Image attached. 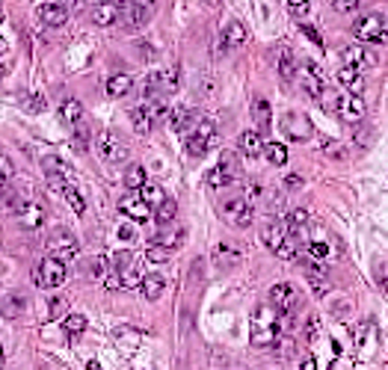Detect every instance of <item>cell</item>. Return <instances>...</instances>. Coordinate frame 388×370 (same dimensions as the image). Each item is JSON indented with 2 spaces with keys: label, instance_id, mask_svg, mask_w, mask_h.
<instances>
[{
  "label": "cell",
  "instance_id": "cell-1",
  "mask_svg": "<svg viewBox=\"0 0 388 370\" xmlns=\"http://www.w3.org/2000/svg\"><path fill=\"white\" fill-rule=\"evenodd\" d=\"M279 338H282V314L273 305H258L255 314H252V332H249L252 347L258 349L276 347Z\"/></svg>",
  "mask_w": 388,
  "mask_h": 370
},
{
  "label": "cell",
  "instance_id": "cell-2",
  "mask_svg": "<svg viewBox=\"0 0 388 370\" xmlns=\"http://www.w3.org/2000/svg\"><path fill=\"white\" fill-rule=\"evenodd\" d=\"M163 119H170V104H166L160 95L148 98L145 104H140V107L131 110V125H133V130H137L140 137L151 133V128H155L157 122H163Z\"/></svg>",
  "mask_w": 388,
  "mask_h": 370
},
{
  "label": "cell",
  "instance_id": "cell-3",
  "mask_svg": "<svg viewBox=\"0 0 388 370\" xmlns=\"http://www.w3.org/2000/svg\"><path fill=\"white\" fill-rule=\"evenodd\" d=\"M353 36L362 45H388V15H382V12L365 15V18H359L356 27H353Z\"/></svg>",
  "mask_w": 388,
  "mask_h": 370
},
{
  "label": "cell",
  "instance_id": "cell-4",
  "mask_svg": "<svg viewBox=\"0 0 388 370\" xmlns=\"http://www.w3.org/2000/svg\"><path fill=\"white\" fill-rule=\"evenodd\" d=\"M261 240H264V246L273 252V255H279L282 261H294V258H296V246H294V240H291V231L284 228V225L267 223V225L261 228Z\"/></svg>",
  "mask_w": 388,
  "mask_h": 370
},
{
  "label": "cell",
  "instance_id": "cell-5",
  "mask_svg": "<svg viewBox=\"0 0 388 370\" xmlns=\"http://www.w3.org/2000/svg\"><path fill=\"white\" fill-rule=\"evenodd\" d=\"M155 6L157 0H122L119 4V21L125 30H140L151 21V15H155Z\"/></svg>",
  "mask_w": 388,
  "mask_h": 370
},
{
  "label": "cell",
  "instance_id": "cell-6",
  "mask_svg": "<svg viewBox=\"0 0 388 370\" xmlns=\"http://www.w3.org/2000/svg\"><path fill=\"white\" fill-rule=\"evenodd\" d=\"M214 142H216V125L211 119H199L196 128L187 133V155L190 157H205Z\"/></svg>",
  "mask_w": 388,
  "mask_h": 370
},
{
  "label": "cell",
  "instance_id": "cell-7",
  "mask_svg": "<svg viewBox=\"0 0 388 370\" xmlns=\"http://www.w3.org/2000/svg\"><path fill=\"white\" fill-rule=\"evenodd\" d=\"M219 213H223V220L234 228H249L252 220H255V208H252V201L246 196H238V198H228L223 201V208H219Z\"/></svg>",
  "mask_w": 388,
  "mask_h": 370
},
{
  "label": "cell",
  "instance_id": "cell-8",
  "mask_svg": "<svg viewBox=\"0 0 388 370\" xmlns=\"http://www.w3.org/2000/svg\"><path fill=\"white\" fill-rule=\"evenodd\" d=\"M65 276H69V270H65V261L50 255L45 261H39L36 273H33V281H36L39 288H60V284L65 281Z\"/></svg>",
  "mask_w": 388,
  "mask_h": 370
},
{
  "label": "cell",
  "instance_id": "cell-9",
  "mask_svg": "<svg viewBox=\"0 0 388 370\" xmlns=\"http://www.w3.org/2000/svg\"><path fill=\"white\" fill-rule=\"evenodd\" d=\"M178 86H181V69H178V65H166V69L155 72L145 80V95L155 98L160 92H175Z\"/></svg>",
  "mask_w": 388,
  "mask_h": 370
},
{
  "label": "cell",
  "instance_id": "cell-10",
  "mask_svg": "<svg viewBox=\"0 0 388 370\" xmlns=\"http://www.w3.org/2000/svg\"><path fill=\"white\" fill-rule=\"evenodd\" d=\"M282 133H284L288 140H294V142H306V140H311L314 125H311V119H309L306 113L291 110V113L282 116Z\"/></svg>",
  "mask_w": 388,
  "mask_h": 370
},
{
  "label": "cell",
  "instance_id": "cell-11",
  "mask_svg": "<svg viewBox=\"0 0 388 370\" xmlns=\"http://www.w3.org/2000/svg\"><path fill=\"white\" fill-rule=\"evenodd\" d=\"M48 252L54 258L72 261V258H77L80 246H77V237H74L69 228H57V231H50V237H48Z\"/></svg>",
  "mask_w": 388,
  "mask_h": 370
},
{
  "label": "cell",
  "instance_id": "cell-12",
  "mask_svg": "<svg viewBox=\"0 0 388 370\" xmlns=\"http://www.w3.org/2000/svg\"><path fill=\"white\" fill-rule=\"evenodd\" d=\"M98 151H101V157H104L107 163H125L131 157L128 142L116 130H104V133H101V137H98Z\"/></svg>",
  "mask_w": 388,
  "mask_h": 370
},
{
  "label": "cell",
  "instance_id": "cell-13",
  "mask_svg": "<svg viewBox=\"0 0 388 370\" xmlns=\"http://www.w3.org/2000/svg\"><path fill=\"white\" fill-rule=\"evenodd\" d=\"M270 305H273L279 314H294L299 308V293L294 291V284L282 281L270 288Z\"/></svg>",
  "mask_w": 388,
  "mask_h": 370
},
{
  "label": "cell",
  "instance_id": "cell-14",
  "mask_svg": "<svg viewBox=\"0 0 388 370\" xmlns=\"http://www.w3.org/2000/svg\"><path fill=\"white\" fill-rule=\"evenodd\" d=\"M15 220L24 231H39L45 225V208L36 201H18L15 205Z\"/></svg>",
  "mask_w": 388,
  "mask_h": 370
},
{
  "label": "cell",
  "instance_id": "cell-15",
  "mask_svg": "<svg viewBox=\"0 0 388 370\" xmlns=\"http://www.w3.org/2000/svg\"><path fill=\"white\" fill-rule=\"evenodd\" d=\"M238 178V163H234V155H223V160H219L214 169L208 172V187H228V184Z\"/></svg>",
  "mask_w": 388,
  "mask_h": 370
},
{
  "label": "cell",
  "instance_id": "cell-16",
  "mask_svg": "<svg viewBox=\"0 0 388 370\" xmlns=\"http://www.w3.org/2000/svg\"><path fill=\"white\" fill-rule=\"evenodd\" d=\"M335 113L341 116V122H347V125H359V122L365 119V101H362V95L347 92L344 98H338V107H335Z\"/></svg>",
  "mask_w": 388,
  "mask_h": 370
},
{
  "label": "cell",
  "instance_id": "cell-17",
  "mask_svg": "<svg viewBox=\"0 0 388 370\" xmlns=\"http://www.w3.org/2000/svg\"><path fill=\"white\" fill-rule=\"evenodd\" d=\"M341 60H344L347 65H356V69H374V65L379 62L374 50H370V47H365L362 42H359V45H350V47H344Z\"/></svg>",
  "mask_w": 388,
  "mask_h": 370
},
{
  "label": "cell",
  "instance_id": "cell-18",
  "mask_svg": "<svg viewBox=\"0 0 388 370\" xmlns=\"http://www.w3.org/2000/svg\"><path fill=\"white\" fill-rule=\"evenodd\" d=\"M42 169H45V175L50 178V184H54V187H60V184H65V181L72 178L69 163H65L62 157H57V155L42 157Z\"/></svg>",
  "mask_w": 388,
  "mask_h": 370
},
{
  "label": "cell",
  "instance_id": "cell-19",
  "mask_svg": "<svg viewBox=\"0 0 388 370\" xmlns=\"http://www.w3.org/2000/svg\"><path fill=\"white\" fill-rule=\"evenodd\" d=\"M119 211L128 216V220H133V223H148L151 220V205H145V201L137 196H128V198H122L119 201Z\"/></svg>",
  "mask_w": 388,
  "mask_h": 370
},
{
  "label": "cell",
  "instance_id": "cell-20",
  "mask_svg": "<svg viewBox=\"0 0 388 370\" xmlns=\"http://www.w3.org/2000/svg\"><path fill=\"white\" fill-rule=\"evenodd\" d=\"M89 18L98 27H113L116 18H119V4H110V0H101V4H92Z\"/></svg>",
  "mask_w": 388,
  "mask_h": 370
},
{
  "label": "cell",
  "instance_id": "cell-21",
  "mask_svg": "<svg viewBox=\"0 0 388 370\" xmlns=\"http://www.w3.org/2000/svg\"><path fill=\"white\" fill-rule=\"evenodd\" d=\"M36 15H39V21L45 24V27H62L65 21H69V9H65V6H60L57 4V0H54V4H42L39 9H36Z\"/></svg>",
  "mask_w": 388,
  "mask_h": 370
},
{
  "label": "cell",
  "instance_id": "cell-22",
  "mask_svg": "<svg viewBox=\"0 0 388 370\" xmlns=\"http://www.w3.org/2000/svg\"><path fill=\"white\" fill-rule=\"evenodd\" d=\"M246 39H249L246 27L240 21H228L223 27V39H219V42H223V50H238V47L246 45Z\"/></svg>",
  "mask_w": 388,
  "mask_h": 370
},
{
  "label": "cell",
  "instance_id": "cell-23",
  "mask_svg": "<svg viewBox=\"0 0 388 370\" xmlns=\"http://www.w3.org/2000/svg\"><path fill=\"white\" fill-rule=\"evenodd\" d=\"M196 122H199V116L190 110V107H175V110H170V125H172V130L175 133H187L196 128Z\"/></svg>",
  "mask_w": 388,
  "mask_h": 370
},
{
  "label": "cell",
  "instance_id": "cell-24",
  "mask_svg": "<svg viewBox=\"0 0 388 370\" xmlns=\"http://www.w3.org/2000/svg\"><path fill=\"white\" fill-rule=\"evenodd\" d=\"M362 69H356V65H341L338 69V83L341 86H347V92H353V95H362L365 92V80H362V74H359Z\"/></svg>",
  "mask_w": 388,
  "mask_h": 370
},
{
  "label": "cell",
  "instance_id": "cell-25",
  "mask_svg": "<svg viewBox=\"0 0 388 370\" xmlns=\"http://www.w3.org/2000/svg\"><path fill=\"white\" fill-rule=\"evenodd\" d=\"M302 89H306V95L314 98V101L320 98V92L326 89V86H323V77H320V72L314 69L311 62L306 65V69H302Z\"/></svg>",
  "mask_w": 388,
  "mask_h": 370
},
{
  "label": "cell",
  "instance_id": "cell-26",
  "mask_svg": "<svg viewBox=\"0 0 388 370\" xmlns=\"http://www.w3.org/2000/svg\"><path fill=\"white\" fill-rule=\"evenodd\" d=\"M238 148H240V155H243V157H258V155H261V148H264L261 133H258V130H243V133H240V140H238Z\"/></svg>",
  "mask_w": 388,
  "mask_h": 370
},
{
  "label": "cell",
  "instance_id": "cell-27",
  "mask_svg": "<svg viewBox=\"0 0 388 370\" xmlns=\"http://www.w3.org/2000/svg\"><path fill=\"white\" fill-rule=\"evenodd\" d=\"M214 264L219 270H234V267L240 264V252L231 249V246H216L214 249Z\"/></svg>",
  "mask_w": 388,
  "mask_h": 370
},
{
  "label": "cell",
  "instance_id": "cell-28",
  "mask_svg": "<svg viewBox=\"0 0 388 370\" xmlns=\"http://www.w3.org/2000/svg\"><path fill=\"white\" fill-rule=\"evenodd\" d=\"M140 288H143V296H145V299L155 302V299H160V296H163V291H166V279H163V276H157V273L143 276Z\"/></svg>",
  "mask_w": 388,
  "mask_h": 370
},
{
  "label": "cell",
  "instance_id": "cell-29",
  "mask_svg": "<svg viewBox=\"0 0 388 370\" xmlns=\"http://www.w3.org/2000/svg\"><path fill=\"white\" fill-rule=\"evenodd\" d=\"M131 89H133L131 74H113L107 80V95L110 98H125V95H131Z\"/></svg>",
  "mask_w": 388,
  "mask_h": 370
},
{
  "label": "cell",
  "instance_id": "cell-30",
  "mask_svg": "<svg viewBox=\"0 0 388 370\" xmlns=\"http://www.w3.org/2000/svg\"><path fill=\"white\" fill-rule=\"evenodd\" d=\"M83 104L80 101H74V98H69V101H62V107H60V119L65 122V125H77L80 119H83Z\"/></svg>",
  "mask_w": 388,
  "mask_h": 370
},
{
  "label": "cell",
  "instance_id": "cell-31",
  "mask_svg": "<svg viewBox=\"0 0 388 370\" xmlns=\"http://www.w3.org/2000/svg\"><path fill=\"white\" fill-rule=\"evenodd\" d=\"M276 69H279L282 80H294V77L299 74V65H296V60H294L291 50H279V62H276Z\"/></svg>",
  "mask_w": 388,
  "mask_h": 370
},
{
  "label": "cell",
  "instance_id": "cell-32",
  "mask_svg": "<svg viewBox=\"0 0 388 370\" xmlns=\"http://www.w3.org/2000/svg\"><path fill=\"white\" fill-rule=\"evenodd\" d=\"M119 273V288H125V291H131V288H140V281H143V273L133 267V261L128 264V267H122V270H116Z\"/></svg>",
  "mask_w": 388,
  "mask_h": 370
},
{
  "label": "cell",
  "instance_id": "cell-33",
  "mask_svg": "<svg viewBox=\"0 0 388 370\" xmlns=\"http://www.w3.org/2000/svg\"><path fill=\"white\" fill-rule=\"evenodd\" d=\"M306 225H309V211L306 208H294V211H288V216H284V228H288L291 234L302 231Z\"/></svg>",
  "mask_w": 388,
  "mask_h": 370
},
{
  "label": "cell",
  "instance_id": "cell-34",
  "mask_svg": "<svg viewBox=\"0 0 388 370\" xmlns=\"http://www.w3.org/2000/svg\"><path fill=\"white\" fill-rule=\"evenodd\" d=\"M261 155H267V160L273 163V166H284V163H288V148H284L282 142H264Z\"/></svg>",
  "mask_w": 388,
  "mask_h": 370
},
{
  "label": "cell",
  "instance_id": "cell-35",
  "mask_svg": "<svg viewBox=\"0 0 388 370\" xmlns=\"http://www.w3.org/2000/svg\"><path fill=\"white\" fill-rule=\"evenodd\" d=\"M155 208H157L155 220H157L160 225H170V223L175 220V216H178V205H175V198H166V196H163V201H160V205H155Z\"/></svg>",
  "mask_w": 388,
  "mask_h": 370
},
{
  "label": "cell",
  "instance_id": "cell-36",
  "mask_svg": "<svg viewBox=\"0 0 388 370\" xmlns=\"http://www.w3.org/2000/svg\"><path fill=\"white\" fill-rule=\"evenodd\" d=\"M184 237H187V234H184V228H163L160 234H157V243H163L166 249H178L181 243H184Z\"/></svg>",
  "mask_w": 388,
  "mask_h": 370
},
{
  "label": "cell",
  "instance_id": "cell-37",
  "mask_svg": "<svg viewBox=\"0 0 388 370\" xmlns=\"http://www.w3.org/2000/svg\"><path fill=\"white\" fill-rule=\"evenodd\" d=\"M145 181L148 178H145V169H143L140 163H133V166H128V169H125V187L128 190H140Z\"/></svg>",
  "mask_w": 388,
  "mask_h": 370
},
{
  "label": "cell",
  "instance_id": "cell-38",
  "mask_svg": "<svg viewBox=\"0 0 388 370\" xmlns=\"http://www.w3.org/2000/svg\"><path fill=\"white\" fill-rule=\"evenodd\" d=\"M60 190H62L65 201H69V205H72V211H74V213H83V211H87V198H83V196L72 187V184H60Z\"/></svg>",
  "mask_w": 388,
  "mask_h": 370
},
{
  "label": "cell",
  "instance_id": "cell-39",
  "mask_svg": "<svg viewBox=\"0 0 388 370\" xmlns=\"http://www.w3.org/2000/svg\"><path fill=\"white\" fill-rule=\"evenodd\" d=\"M252 119H255V125H258L261 130H267V128H270V101L258 98L255 104H252Z\"/></svg>",
  "mask_w": 388,
  "mask_h": 370
},
{
  "label": "cell",
  "instance_id": "cell-40",
  "mask_svg": "<svg viewBox=\"0 0 388 370\" xmlns=\"http://www.w3.org/2000/svg\"><path fill=\"white\" fill-rule=\"evenodd\" d=\"M21 308H24V299L21 296H0V314L4 317H18L21 314Z\"/></svg>",
  "mask_w": 388,
  "mask_h": 370
},
{
  "label": "cell",
  "instance_id": "cell-41",
  "mask_svg": "<svg viewBox=\"0 0 388 370\" xmlns=\"http://www.w3.org/2000/svg\"><path fill=\"white\" fill-rule=\"evenodd\" d=\"M110 270H113V264H110V258H107V255H92V261H89V276H92V279H98V281H101V279H104Z\"/></svg>",
  "mask_w": 388,
  "mask_h": 370
},
{
  "label": "cell",
  "instance_id": "cell-42",
  "mask_svg": "<svg viewBox=\"0 0 388 370\" xmlns=\"http://www.w3.org/2000/svg\"><path fill=\"white\" fill-rule=\"evenodd\" d=\"M145 258H148L151 264H166V261L172 258V249H166L163 243H157V240H155V243H151V246L145 249Z\"/></svg>",
  "mask_w": 388,
  "mask_h": 370
},
{
  "label": "cell",
  "instance_id": "cell-43",
  "mask_svg": "<svg viewBox=\"0 0 388 370\" xmlns=\"http://www.w3.org/2000/svg\"><path fill=\"white\" fill-rule=\"evenodd\" d=\"M140 198L145 201V205H151V208H155V205H160V201H163V190L157 187V184H143V187H140Z\"/></svg>",
  "mask_w": 388,
  "mask_h": 370
},
{
  "label": "cell",
  "instance_id": "cell-44",
  "mask_svg": "<svg viewBox=\"0 0 388 370\" xmlns=\"http://www.w3.org/2000/svg\"><path fill=\"white\" fill-rule=\"evenodd\" d=\"M62 329L69 332V335L87 332V317H83V314H65V317H62Z\"/></svg>",
  "mask_w": 388,
  "mask_h": 370
},
{
  "label": "cell",
  "instance_id": "cell-45",
  "mask_svg": "<svg viewBox=\"0 0 388 370\" xmlns=\"http://www.w3.org/2000/svg\"><path fill=\"white\" fill-rule=\"evenodd\" d=\"M320 151H323L329 160H344L347 157V148L341 142H335V140H320Z\"/></svg>",
  "mask_w": 388,
  "mask_h": 370
},
{
  "label": "cell",
  "instance_id": "cell-46",
  "mask_svg": "<svg viewBox=\"0 0 388 370\" xmlns=\"http://www.w3.org/2000/svg\"><path fill=\"white\" fill-rule=\"evenodd\" d=\"M21 110L27 113H42L45 110V95H36V92H30L21 98Z\"/></svg>",
  "mask_w": 388,
  "mask_h": 370
},
{
  "label": "cell",
  "instance_id": "cell-47",
  "mask_svg": "<svg viewBox=\"0 0 388 370\" xmlns=\"http://www.w3.org/2000/svg\"><path fill=\"white\" fill-rule=\"evenodd\" d=\"M306 255H309L311 261H326L329 246H326V243H320V240H311V243L306 246Z\"/></svg>",
  "mask_w": 388,
  "mask_h": 370
},
{
  "label": "cell",
  "instance_id": "cell-48",
  "mask_svg": "<svg viewBox=\"0 0 388 370\" xmlns=\"http://www.w3.org/2000/svg\"><path fill=\"white\" fill-rule=\"evenodd\" d=\"M62 314H65V299L54 296V299H50V305H48V317H50V320H57V317H62Z\"/></svg>",
  "mask_w": 388,
  "mask_h": 370
},
{
  "label": "cell",
  "instance_id": "cell-49",
  "mask_svg": "<svg viewBox=\"0 0 388 370\" xmlns=\"http://www.w3.org/2000/svg\"><path fill=\"white\" fill-rule=\"evenodd\" d=\"M359 4H362V0H332V9L341 12V15H347V12H356Z\"/></svg>",
  "mask_w": 388,
  "mask_h": 370
},
{
  "label": "cell",
  "instance_id": "cell-50",
  "mask_svg": "<svg viewBox=\"0 0 388 370\" xmlns=\"http://www.w3.org/2000/svg\"><path fill=\"white\" fill-rule=\"evenodd\" d=\"M72 128H74V140H77L80 145H87V142H89V137H92V130H89V125H87V122H83V119H80V122H77V125H72Z\"/></svg>",
  "mask_w": 388,
  "mask_h": 370
},
{
  "label": "cell",
  "instance_id": "cell-51",
  "mask_svg": "<svg viewBox=\"0 0 388 370\" xmlns=\"http://www.w3.org/2000/svg\"><path fill=\"white\" fill-rule=\"evenodd\" d=\"M288 9H291V15L302 18V15H309V0H288Z\"/></svg>",
  "mask_w": 388,
  "mask_h": 370
},
{
  "label": "cell",
  "instance_id": "cell-52",
  "mask_svg": "<svg viewBox=\"0 0 388 370\" xmlns=\"http://www.w3.org/2000/svg\"><path fill=\"white\" fill-rule=\"evenodd\" d=\"M15 175V166H12V160L6 157V155H0V181H9Z\"/></svg>",
  "mask_w": 388,
  "mask_h": 370
},
{
  "label": "cell",
  "instance_id": "cell-53",
  "mask_svg": "<svg viewBox=\"0 0 388 370\" xmlns=\"http://www.w3.org/2000/svg\"><path fill=\"white\" fill-rule=\"evenodd\" d=\"M57 4H60V6H65L69 12H80L83 6H87V0H57Z\"/></svg>",
  "mask_w": 388,
  "mask_h": 370
},
{
  "label": "cell",
  "instance_id": "cell-54",
  "mask_svg": "<svg viewBox=\"0 0 388 370\" xmlns=\"http://www.w3.org/2000/svg\"><path fill=\"white\" fill-rule=\"evenodd\" d=\"M131 261H133V258H131V252H119V255H116V258H113L110 264L116 267V270H122V267H128Z\"/></svg>",
  "mask_w": 388,
  "mask_h": 370
},
{
  "label": "cell",
  "instance_id": "cell-55",
  "mask_svg": "<svg viewBox=\"0 0 388 370\" xmlns=\"http://www.w3.org/2000/svg\"><path fill=\"white\" fill-rule=\"evenodd\" d=\"M302 187V178L299 175H288L284 178V190H299Z\"/></svg>",
  "mask_w": 388,
  "mask_h": 370
},
{
  "label": "cell",
  "instance_id": "cell-56",
  "mask_svg": "<svg viewBox=\"0 0 388 370\" xmlns=\"http://www.w3.org/2000/svg\"><path fill=\"white\" fill-rule=\"evenodd\" d=\"M302 33H306V36H309L311 42H317V45H320V33H317V30H311V27H306V24H302Z\"/></svg>",
  "mask_w": 388,
  "mask_h": 370
},
{
  "label": "cell",
  "instance_id": "cell-57",
  "mask_svg": "<svg viewBox=\"0 0 388 370\" xmlns=\"http://www.w3.org/2000/svg\"><path fill=\"white\" fill-rule=\"evenodd\" d=\"M6 50H9V45H6V39H4V36H0V57H4Z\"/></svg>",
  "mask_w": 388,
  "mask_h": 370
},
{
  "label": "cell",
  "instance_id": "cell-58",
  "mask_svg": "<svg viewBox=\"0 0 388 370\" xmlns=\"http://www.w3.org/2000/svg\"><path fill=\"white\" fill-rule=\"evenodd\" d=\"M4 77H6V65H4V62H0V80H4Z\"/></svg>",
  "mask_w": 388,
  "mask_h": 370
},
{
  "label": "cell",
  "instance_id": "cell-59",
  "mask_svg": "<svg viewBox=\"0 0 388 370\" xmlns=\"http://www.w3.org/2000/svg\"><path fill=\"white\" fill-rule=\"evenodd\" d=\"M201 4H205V6H216V4H219V0H201Z\"/></svg>",
  "mask_w": 388,
  "mask_h": 370
},
{
  "label": "cell",
  "instance_id": "cell-60",
  "mask_svg": "<svg viewBox=\"0 0 388 370\" xmlns=\"http://www.w3.org/2000/svg\"><path fill=\"white\" fill-rule=\"evenodd\" d=\"M0 364H4V347H0Z\"/></svg>",
  "mask_w": 388,
  "mask_h": 370
}]
</instances>
